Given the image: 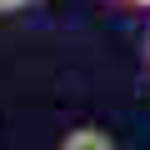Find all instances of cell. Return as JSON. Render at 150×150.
I'll list each match as a JSON object with an SVG mask.
<instances>
[{
	"instance_id": "1",
	"label": "cell",
	"mask_w": 150,
	"mask_h": 150,
	"mask_svg": "<svg viewBox=\"0 0 150 150\" xmlns=\"http://www.w3.org/2000/svg\"><path fill=\"white\" fill-rule=\"evenodd\" d=\"M60 150H115V140L105 130H95V125H80V130H70L60 140Z\"/></svg>"
},
{
	"instance_id": "2",
	"label": "cell",
	"mask_w": 150,
	"mask_h": 150,
	"mask_svg": "<svg viewBox=\"0 0 150 150\" xmlns=\"http://www.w3.org/2000/svg\"><path fill=\"white\" fill-rule=\"evenodd\" d=\"M25 0H0V15H10V10H20Z\"/></svg>"
},
{
	"instance_id": "3",
	"label": "cell",
	"mask_w": 150,
	"mask_h": 150,
	"mask_svg": "<svg viewBox=\"0 0 150 150\" xmlns=\"http://www.w3.org/2000/svg\"><path fill=\"white\" fill-rule=\"evenodd\" d=\"M130 5H145V10H150V0H130Z\"/></svg>"
},
{
	"instance_id": "4",
	"label": "cell",
	"mask_w": 150,
	"mask_h": 150,
	"mask_svg": "<svg viewBox=\"0 0 150 150\" xmlns=\"http://www.w3.org/2000/svg\"><path fill=\"white\" fill-rule=\"evenodd\" d=\"M145 60H150V35H145Z\"/></svg>"
}]
</instances>
